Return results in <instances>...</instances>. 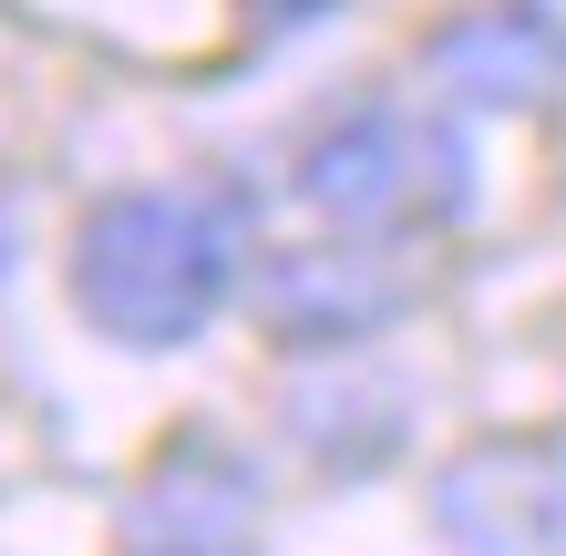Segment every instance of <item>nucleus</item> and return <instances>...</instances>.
<instances>
[{"instance_id":"obj_1","label":"nucleus","mask_w":566,"mask_h":556,"mask_svg":"<svg viewBox=\"0 0 566 556\" xmlns=\"http://www.w3.org/2000/svg\"><path fill=\"white\" fill-rule=\"evenodd\" d=\"M238 289V238L207 196L176 186H135L104 196L73 238V310L124 350H176L227 310Z\"/></svg>"},{"instance_id":"obj_2","label":"nucleus","mask_w":566,"mask_h":556,"mask_svg":"<svg viewBox=\"0 0 566 556\" xmlns=\"http://www.w3.org/2000/svg\"><path fill=\"white\" fill-rule=\"evenodd\" d=\"M298 196L340 227V238H422V227H453L463 196H474V155H463L453 124L371 104L350 124L298 155Z\"/></svg>"},{"instance_id":"obj_3","label":"nucleus","mask_w":566,"mask_h":556,"mask_svg":"<svg viewBox=\"0 0 566 556\" xmlns=\"http://www.w3.org/2000/svg\"><path fill=\"white\" fill-rule=\"evenodd\" d=\"M432 526L463 556H546L566 536V453L556 443H474L432 484Z\"/></svg>"},{"instance_id":"obj_4","label":"nucleus","mask_w":566,"mask_h":556,"mask_svg":"<svg viewBox=\"0 0 566 556\" xmlns=\"http://www.w3.org/2000/svg\"><path fill=\"white\" fill-rule=\"evenodd\" d=\"M422 83L443 104H474V114H515V104H546L566 93V21L546 0H494V11H463L422 42Z\"/></svg>"},{"instance_id":"obj_5","label":"nucleus","mask_w":566,"mask_h":556,"mask_svg":"<svg viewBox=\"0 0 566 556\" xmlns=\"http://www.w3.org/2000/svg\"><path fill=\"white\" fill-rule=\"evenodd\" d=\"M402 300H412V289L391 279L381 258H360V248L350 258L340 248H329V258H289V269L269 279V319L289 340H371Z\"/></svg>"},{"instance_id":"obj_6","label":"nucleus","mask_w":566,"mask_h":556,"mask_svg":"<svg viewBox=\"0 0 566 556\" xmlns=\"http://www.w3.org/2000/svg\"><path fill=\"white\" fill-rule=\"evenodd\" d=\"M165 556H196V546H165Z\"/></svg>"}]
</instances>
